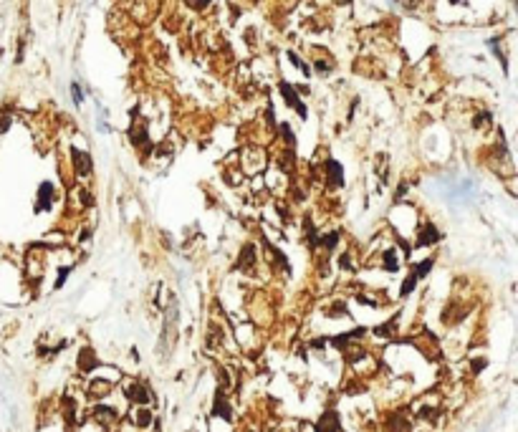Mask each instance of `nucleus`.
<instances>
[{"instance_id": "nucleus-9", "label": "nucleus", "mask_w": 518, "mask_h": 432, "mask_svg": "<svg viewBox=\"0 0 518 432\" xmlns=\"http://www.w3.org/2000/svg\"><path fill=\"white\" fill-rule=\"evenodd\" d=\"M53 200H56V185L53 182H43L38 187V200H36V212H43V210H51L53 207Z\"/></svg>"}, {"instance_id": "nucleus-1", "label": "nucleus", "mask_w": 518, "mask_h": 432, "mask_svg": "<svg viewBox=\"0 0 518 432\" xmlns=\"http://www.w3.org/2000/svg\"><path fill=\"white\" fill-rule=\"evenodd\" d=\"M238 162H240L243 175H263V169L268 167V152L258 144H248L243 147Z\"/></svg>"}, {"instance_id": "nucleus-17", "label": "nucleus", "mask_w": 518, "mask_h": 432, "mask_svg": "<svg viewBox=\"0 0 518 432\" xmlns=\"http://www.w3.org/2000/svg\"><path fill=\"white\" fill-rule=\"evenodd\" d=\"M409 430H412V425L404 420L402 412H399V415H392V420H390V432H409Z\"/></svg>"}, {"instance_id": "nucleus-5", "label": "nucleus", "mask_w": 518, "mask_h": 432, "mask_svg": "<svg viewBox=\"0 0 518 432\" xmlns=\"http://www.w3.org/2000/svg\"><path fill=\"white\" fill-rule=\"evenodd\" d=\"M440 237H442V235H440L438 225H433V223H420L417 230H415V235H412V245H415V248H430V245H438Z\"/></svg>"}, {"instance_id": "nucleus-8", "label": "nucleus", "mask_w": 518, "mask_h": 432, "mask_svg": "<svg viewBox=\"0 0 518 432\" xmlns=\"http://www.w3.org/2000/svg\"><path fill=\"white\" fill-rule=\"evenodd\" d=\"M124 394L129 402H134V404H149L152 402V392L147 390V384L142 382H126L124 384Z\"/></svg>"}, {"instance_id": "nucleus-2", "label": "nucleus", "mask_w": 518, "mask_h": 432, "mask_svg": "<svg viewBox=\"0 0 518 432\" xmlns=\"http://www.w3.org/2000/svg\"><path fill=\"white\" fill-rule=\"evenodd\" d=\"M321 185L336 192V190H344V185H347V177H344V167L339 159H323L321 162Z\"/></svg>"}, {"instance_id": "nucleus-7", "label": "nucleus", "mask_w": 518, "mask_h": 432, "mask_svg": "<svg viewBox=\"0 0 518 432\" xmlns=\"http://www.w3.org/2000/svg\"><path fill=\"white\" fill-rule=\"evenodd\" d=\"M278 89H280V96H283V101L288 104V109L298 112V117H301V119H306V117H309L306 104L301 101V96L296 94V86H291V83H286V81H283V83L278 86Z\"/></svg>"}, {"instance_id": "nucleus-11", "label": "nucleus", "mask_w": 518, "mask_h": 432, "mask_svg": "<svg viewBox=\"0 0 518 432\" xmlns=\"http://www.w3.org/2000/svg\"><path fill=\"white\" fill-rule=\"evenodd\" d=\"M379 261H382V268H384L387 273H397V271L402 268L399 253H397V248H395V245H387V248H382V255H379Z\"/></svg>"}, {"instance_id": "nucleus-14", "label": "nucleus", "mask_w": 518, "mask_h": 432, "mask_svg": "<svg viewBox=\"0 0 518 432\" xmlns=\"http://www.w3.org/2000/svg\"><path fill=\"white\" fill-rule=\"evenodd\" d=\"M96 366H99V359H96L94 349L83 347L81 354H79V369H81V372H91V369H96Z\"/></svg>"}, {"instance_id": "nucleus-4", "label": "nucleus", "mask_w": 518, "mask_h": 432, "mask_svg": "<svg viewBox=\"0 0 518 432\" xmlns=\"http://www.w3.org/2000/svg\"><path fill=\"white\" fill-rule=\"evenodd\" d=\"M126 139H129V144H132V147L142 149V152H152V149H155L152 137H149V126H147V121H142V119H137V121L129 124V129H126Z\"/></svg>"}, {"instance_id": "nucleus-20", "label": "nucleus", "mask_w": 518, "mask_h": 432, "mask_svg": "<svg viewBox=\"0 0 518 432\" xmlns=\"http://www.w3.org/2000/svg\"><path fill=\"white\" fill-rule=\"evenodd\" d=\"M71 96H74V101H76V104H81V101H83V94H81V89H79V83H71Z\"/></svg>"}, {"instance_id": "nucleus-18", "label": "nucleus", "mask_w": 518, "mask_h": 432, "mask_svg": "<svg viewBox=\"0 0 518 432\" xmlns=\"http://www.w3.org/2000/svg\"><path fill=\"white\" fill-rule=\"evenodd\" d=\"M395 329H397V318H390L387 323H382V326L374 329V336H382V339H384V336H392Z\"/></svg>"}, {"instance_id": "nucleus-12", "label": "nucleus", "mask_w": 518, "mask_h": 432, "mask_svg": "<svg viewBox=\"0 0 518 432\" xmlns=\"http://www.w3.org/2000/svg\"><path fill=\"white\" fill-rule=\"evenodd\" d=\"M316 432H339V415L334 412V409H326V412L319 417Z\"/></svg>"}, {"instance_id": "nucleus-13", "label": "nucleus", "mask_w": 518, "mask_h": 432, "mask_svg": "<svg viewBox=\"0 0 518 432\" xmlns=\"http://www.w3.org/2000/svg\"><path fill=\"white\" fill-rule=\"evenodd\" d=\"M132 422H134V427H139V430H147L149 425L155 422V417H152V412L147 409V404H137V409L132 412Z\"/></svg>"}, {"instance_id": "nucleus-19", "label": "nucleus", "mask_w": 518, "mask_h": 432, "mask_svg": "<svg viewBox=\"0 0 518 432\" xmlns=\"http://www.w3.org/2000/svg\"><path fill=\"white\" fill-rule=\"evenodd\" d=\"M10 124H13V117L8 112H0V134H5Z\"/></svg>"}, {"instance_id": "nucleus-10", "label": "nucleus", "mask_w": 518, "mask_h": 432, "mask_svg": "<svg viewBox=\"0 0 518 432\" xmlns=\"http://www.w3.org/2000/svg\"><path fill=\"white\" fill-rule=\"evenodd\" d=\"M91 417H94V422L101 425V427H112V425L119 420L117 409L109 407V404H96V407L91 409Z\"/></svg>"}, {"instance_id": "nucleus-16", "label": "nucleus", "mask_w": 518, "mask_h": 432, "mask_svg": "<svg viewBox=\"0 0 518 432\" xmlns=\"http://www.w3.org/2000/svg\"><path fill=\"white\" fill-rule=\"evenodd\" d=\"M112 392V382H104V379H96V382H89V394L94 399H101Z\"/></svg>"}, {"instance_id": "nucleus-6", "label": "nucleus", "mask_w": 518, "mask_h": 432, "mask_svg": "<svg viewBox=\"0 0 518 432\" xmlns=\"http://www.w3.org/2000/svg\"><path fill=\"white\" fill-rule=\"evenodd\" d=\"M235 268L243 273H255L258 271V245L255 243H245L238 253V261H235Z\"/></svg>"}, {"instance_id": "nucleus-15", "label": "nucleus", "mask_w": 518, "mask_h": 432, "mask_svg": "<svg viewBox=\"0 0 518 432\" xmlns=\"http://www.w3.org/2000/svg\"><path fill=\"white\" fill-rule=\"evenodd\" d=\"M433 266H435V258H425V261H420L417 266H412V271H409V275H412V278L417 280V283H420V280H422V278H425L430 271H433Z\"/></svg>"}, {"instance_id": "nucleus-3", "label": "nucleus", "mask_w": 518, "mask_h": 432, "mask_svg": "<svg viewBox=\"0 0 518 432\" xmlns=\"http://www.w3.org/2000/svg\"><path fill=\"white\" fill-rule=\"evenodd\" d=\"M69 155H71V172H74V177L76 180H89L94 175V159H91V155L86 152V149L76 147V144H71Z\"/></svg>"}]
</instances>
